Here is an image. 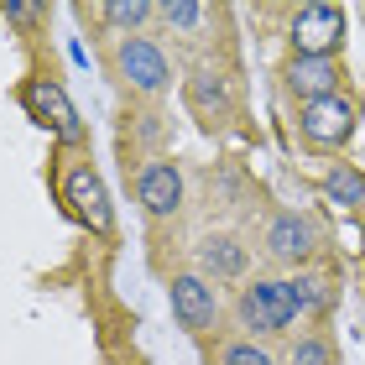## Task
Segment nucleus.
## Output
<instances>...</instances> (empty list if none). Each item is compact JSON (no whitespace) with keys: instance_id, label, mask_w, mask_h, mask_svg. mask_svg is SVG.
<instances>
[{"instance_id":"f257e3e1","label":"nucleus","mask_w":365,"mask_h":365,"mask_svg":"<svg viewBox=\"0 0 365 365\" xmlns=\"http://www.w3.org/2000/svg\"><path fill=\"white\" fill-rule=\"evenodd\" d=\"M240 324L256 329V334H272V329H287L297 313H303V303H297V287L292 282H256V287L240 292Z\"/></svg>"},{"instance_id":"f03ea898","label":"nucleus","mask_w":365,"mask_h":365,"mask_svg":"<svg viewBox=\"0 0 365 365\" xmlns=\"http://www.w3.org/2000/svg\"><path fill=\"white\" fill-rule=\"evenodd\" d=\"M21 110H26L42 130H53V136H63V141H78V136H84L73 99L63 94V84H53V78H26V84H21Z\"/></svg>"},{"instance_id":"7ed1b4c3","label":"nucleus","mask_w":365,"mask_h":365,"mask_svg":"<svg viewBox=\"0 0 365 365\" xmlns=\"http://www.w3.org/2000/svg\"><path fill=\"white\" fill-rule=\"evenodd\" d=\"M344 37V16L334 6H303L292 21V47L297 58H329Z\"/></svg>"},{"instance_id":"20e7f679","label":"nucleus","mask_w":365,"mask_h":365,"mask_svg":"<svg viewBox=\"0 0 365 365\" xmlns=\"http://www.w3.org/2000/svg\"><path fill=\"white\" fill-rule=\"evenodd\" d=\"M63 198H68V209H73L89 230H99V235H105V230L115 225V220H110L105 182H99V173H94V168H73L68 178H63Z\"/></svg>"},{"instance_id":"39448f33","label":"nucleus","mask_w":365,"mask_h":365,"mask_svg":"<svg viewBox=\"0 0 365 365\" xmlns=\"http://www.w3.org/2000/svg\"><path fill=\"white\" fill-rule=\"evenodd\" d=\"M136 193H141V209L152 214V220H168L182 204V178H178L173 162H146L141 178H136Z\"/></svg>"},{"instance_id":"423d86ee","label":"nucleus","mask_w":365,"mask_h":365,"mask_svg":"<svg viewBox=\"0 0 365 365\" xmlns=\"http://www.w3.org/2000/svg\"><path fill=\"white\" fill-rule=\"evenodd\" d=\"M173 313L182 329H209L214 319H220V297H214V287L204 277H173Z\"/></svg>"},{"instance_id":"0eeeda50","label":"nucleus","mask_w":365,"mask_h":365,"mask_svg":"<svg viewBox=\"0 0 365 365\" xmlns=\"http://www.w3.org/2000/svg\"><path fill=\"white\" fill-rule=\"evenodd\" d=\"M115 63H120V73L136 89H146V94L168 84V58H162V47H152L146 37H125L120 53H115Z\"/></svg>"},{"instance_id":"6e6552de","label":"nucleus","mask_w":365,"mask_h":365,"mask_svg":"<svg viewBox=\"0 0 365 365\" xmlns=\"http://www.w3.org/2000/svg\"><path fill=\"white\" fill-rule=\"evenodd\" d=\"M350 125H355V110L344 105L339 94L303 105V136H308V141H319V146H339L344 136H350Z\"/></svg>"},{"instance_id":"1a4fd4ad","label":"nucleus","mask_w":365,"mask_h":365,"mask_svg":"<svg viewBox=\"0 0 365 365\" xmlns=\"http://www.w3.org/2000/svg\"><path fill=\"white\" fill-rule=\"evenodd\" d=\"M267 251L277 261H303L313 251V225L297 220V214H277L272 230H267Z\"/></svg>"},{"instance_id":"9d476101","label":"nucleus","mask_w":365,"mask_h":365,"mask_svg":"<svg viewBox=\"0 0 365 365\" xmlns=\"http://www.w3.org/2000/svg\"><path fill=\"white\" fill-rule=\"evenodd\" d=\"M334 63H329V58H297L292 63V73H287V84H292V94H303L308 99V105H313V99H329V94H334Z\"/></svg>"},{"instance_id":"9b49d317","label":"nucleus","mask_w":365,"mask_h":365,"mask_svg":"<svg viewBox=\"0 0 365 365\" xmlns=\"http://www.w3.org/2000/svg\"><path fill=\"white\" fill-rule=\"evenodd\" d=\"M188 99H193V110L198 115H225V105H230V89H225V78L220 73H193L188 78Z\"/></svg>"},{"instance_id":"f8f14e48","label":"nucleus","mask_w":365,"mask_h":365,"mask_svg":"<svg viewBox=\"0 0 365 365\" xmlns=\"http://www.w3.org/2000/svg\"><path fill=\"white\" fill-rule=\"evenodd\" d=\"M198 261H204V272L209 277H240L245 272V251L235 240H204V251H198Z\"/></svg>"},{"instance_id":"ddd939ff","label":"nucleus","mask_w":365,"mask_h":365,"mask_svg":"<svg viewBox=\"0 0 365 365\" xmlns=\"http://www.w3.org/2000/svg\"><path fill=\"white\" fill-rule=\"evenodd\" d=\"M324 193L334 198V204H344V209H355V204H365V178H360L355 168H344V162H339V168L329 173V182H324Z\"/></svg>"},{"instance_id":"4468645a","label":"nucleus","mask_w":365,"mask_h":365,"mask_svg":"<svg viewBox=\"0 0 365 365\" xmlns=\"http://www.w3.org/2000/svg\"><path fill=\"white\" fill-rule=\"evenodd\" d=\"M146 16H152L146 0H115V6H105V21L110 26H141Z\"/></svg>"},{"instance_id":"2eb2a0df","label":"nucleus","mask_w":365,"mask_h":365,"mask_svg":"<svg viewBox=\"0 0 365 365\" xmlns=\"http://www.w3.org/2000/svg\"><path fill=\"white\" fill-rule=\"evenodd\" d=\"M162 16H168L173 26H182V31H193L198 21H204V6H193V0H178V6H162Z\"/></svg>"},{"instance_id":"dca6fc26","label":"nucleus","mask_w":365,"mask_h":365,"mask_svg":"<svg viewBox=\"0 0 365 365\" xmlns=\"http://www.w3.org/2000/svg\"><path fill=\"white\" fill-rule=\"evenodd\" d=\"M292 365H329V344L324 339H297L292 344Z\"/></svg>"},{"instance_id":"f3484780","label":"nucleus","mask_w":365,"mask_h":365,"mask_svg":"<svg viewBox=\"0 0 365 365\" xmlns=\"http://www.w3.org/2000/svg\"><path fill=\"white\" fill-rule=\"evenodd\" d=\"M225 365H272V355L261 344H230L225 350Z\"/></svg>"},{"instance_id":"a211bd4d","label":"nucleus","mask_w":365,"mask_h":365,"mask_svg":"<svg viewBox=\"0 0 365 365\" xmlns=\"http://www.w3.org/2000/svg\"><path fill=\"white\" fill-rule=\"evenodd\" d=\"M6 16H11V21H37L42 6H6Z\"/></svg>"}]
</instances>
